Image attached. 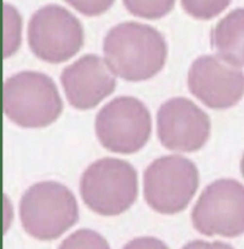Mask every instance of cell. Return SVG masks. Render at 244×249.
Listing matches in <instances>:
<instances>
[{"instance_id": "obj_1", "label": "cell", "mask_w": 244, "mask_h": 249, "mask_svg": "<svg viewBox=\"0 0 244 249\" xmlns=\"http://www.w3.org/2000/svg\"><path fill=\"white\" fill-rule=\"evenodd\" d=\"M103 52L110 71L131 83L149 80L160 73L168 47L160 31L137 22L113 26L104 38Z\"/></svg>"}, {"instance_id": "obj_2", "label": "cell", "mask_w": 244, "mask_h": 249, "mask_svg": "<svg viewBox=\"0 0 244 249\" xmlns=\"http://www.w3.org/2000/svg\"><path fill=\"white\" fill-rule=\"evenodd\" d=\"M2 98L6 117L22 128H46L63 110L56 85L39 71H20L7 79Z\"/></svg>"}, {"instance_id": "obj_3", "label": "cell", "mask_w": 244, "mask_h": 249, "mask_svg": "<svg viewBox=\"0 0 244 249\" xmlns=\"http://www.w3.org/2000/svg\"><path fill=\"white\" fill-rule=\"evenodd\" d=\"M22 226L39 241L56 240L79 219V206L70 189L56 181H42L25 191L19 204Z\"/></svg>"}, {"instance_id": "obj_4", "label": "cell", "mask_w": 244, "mask_h": 249, "mask_svg": "<svg viewBox=\"0 0 244 249\" xmlns=\"http://www.w3.org/2000/svg\"><path fill=\"white\" fill-rule=\"evenodd\" d=\"M80 195L84 203L95 213L102 216L124 213L139 196L136 169L121 159H100L82 173Z\"/></svg>"}, {"instance_id": "obj_5", "label": "cell", "mask_w": 244, "mask_h": 249, "mask_svg": "<svg viewBox=\"0 0 244 249\" xmlns=\"http://www.w3.org/2000/svg\"><path fill=\"white\" fill-rule=\"evenodd\" d=\"M199 187V171L194 162L180 155L156 159L143 176V193L148 205L162 214L184 211Z\"/></svg>"}, {"instance_id": "obj_6", "label": "cell", "mask_w": 244, "mask_h": 249, "mask_svg": "<svg viewBox=\"0 0 244 249\" xmlns=\"http://www.w3.org/2000/svg\"><path fill=\"white\" fill-rule=\"evenodd\" d=\"M95 134L103 147L110 152L117 154L139 152L151 135L149 110L137 98H116L97 115Z\"/></svg>"}, {"instance_id": "obj_7", "label": "cell", "mask_w": 244, "mask_h": 249, "mask_svg": "<svg viewBox=\"0 0 244 249\" xmlns=\"http://www.w3.org/2000/svg\"><path fill=\"white\" fill-rule=\"evenodd\" d=\"M31 52L48 63H62L78 54L84 46L80 20L65 7L47 5L37 10L28 26Z\"/></svg>"}, {"instance_id": "obj_8", "label": "cell", "mask_w": 244, "mask_h": 249, "mask_svg": "<svg viewBox=\"0 0 244 249\" xmlns=\"http://www.w3.org/2000/svg\"><path fill=\"white\" fill-rule=\"evenodd\" d=\"M194 229L205 236L237 237L244 234V186L233 179L209 185L192 210Z\"/></svg>"}, {"instance_id": "obj_9", "label": "cell", "mask_w": 244, "mask_h": 249, "mask_svg": "<svg viewBox=\"0 0 244 249\" xmlns=\"http://www.w3.org/2000/svg\"><path fill=\"white\" fill-rule=\"evenodd\" d=\"M211 132L209 116L192 100L175 97L157 111V136L164 148L193 153L201 149Z\"/></svg>"}, {"instance_id": "obj_10", "label": "cell", "mask_w": 244, "mask_h": 249, "mask_svg": "<svg viewBox=\"0 0 244 249\" xmlns=\"http://www.w3.org/2000/svg\"><path fill=\"white\" fill-rule=\"evenodd\" d=\"M187 84L191 93L213 110L235 107L244 95L243 71L213 55H204L192 63Z\"/></svg>"}, {"instance_id": "obj_11", "label": "cell", "mask_w": 244, "mask_h": 249, "mask_svg": "<svg viewBox=\"0 0 244 249\" xmlns=\"http://www.w3.org/2000/svg\"><path fill=\"white\" fill-rule=\"evenodd\" d=\"M98 55H85L66 67L61 84L68 103L76 110H91L113 93L116 79Z\"/></svg>"}, {"instance_id": "obj_12", "label": "cell", "mask_w": 244, "mask_h": 249, "mask_svg": "<svg viewBox=\"0 0 244 249\" xmlns=\"http://www.w3.org/2000/svg\"><path fill=\"white\" fill-rule=\"evenodd\" d=\"M212 46L227 65L244 67V9L225 16L212 31Z\"/></svg>"}, {"instance_id": "obj_13", "label": "cell", "mask_w": 244, "mask_h": 249, "mask_svg": "<svg viewBox=\"0 0 244 249\" xmlns=\"http://www.w3.org/2000/svg\"><path fill=\"white\" fill-rule=\"evenodd\" d=\"M22 41V17L15 6L4 4V57L12 56Z\"/></svg>"}, {"instance_id": "obj_14", "label": "cell", "mask_w": 244, "mask_h": 249, "mask_svg": "<svg viewBox=\"0 0 244 249\" xmlns=\"http://www.w3.org/2000/svg\"><path fill=\"white\" fill-rule=\"evenodd\" d=\"M125 9L144 19H160L173 10L175 0H123Z\"/></svg>"}, {"instance_id": "obj_15", "label": "cell", "mask_w": 244, "mask_h": 249, "mask_svg": "<svg viewBox=\"0 0 244 249\" xmlns=\"http://www.w3.org/2000/svg\"><path fill=\"white\" fill-rule=\"evenodd\" d=\"M231 0H181V6L194 19L209 20L230 5Z\"/></svg>"}, {"instance_id": "obj_16", "label": "cell", "mask_w": 244, "mask_h": 249, "mask_svg": "<svg viewBox=\"0 0 244 249\" xmlns=\"http://www.w3.org/2000/svg\"><path fill=\"white\" fill-rule=\"evenodd\" d=\"M58 249H111L107 241L99 232L91 229H80L70 235Z\"/></svg>"}, {"instance_id": "obj_17", "label": "cell", "mask_w": 244, "mask_h": 249, "mask_svg": "<svg viewBox=\"0 0 244 249\" xmlns=\"http://www.w3.org/2000/svg\"><path fill=\"white\" fill-rule=\"evenodd\" d=\"M65 1L81 15L87 17H95L110 10L115 0H65Z\"/></svg>"}, {"instance_id": "obj_18", "label": "cell", "mask_w": 244, "mask_h": 249, "mask_svg": "<svg viewBox=\"0 0 244 249\" xmlns=\"http://www.w3.org/2000/svg\"><path fill=\"white\" fill-rule=\"evenodd\" d=\"M123 249H169L166 243L155 237H137L130 241Z\"/></svg>"}, {"instance_id": "obj_19", "label": "cell", "mask_w": 244, "mask_h": 249, "mask_svg": "<svg viewBox=\"0 0 244 249\" xmlns=\"http://www.w3.org/2000/svg\"><path fill=\"white\" fill-rule=\"evenodd\" d=\"M182 249H235L231 245L225 242H219V241H214V242H206V241L194 240L188 242L185 245Z\"/></svg>"}, {"instance_id": "obj_20", "label": "cell", "mask_w": 244, "mask_h": 249, "mask_svg": "<svg viewBox=\"0 0 244 249\" xmlns=\"http://www.w3.org/2000/svg\"><path fill=\"white\" fill-rule=\"evenodd\" d=\"M241 172H242V176L244 178V154L242 156V160H241Z\"/></svg>"}]
</instances>
